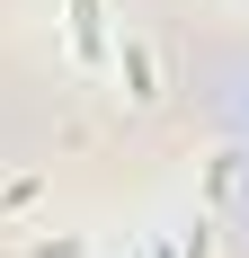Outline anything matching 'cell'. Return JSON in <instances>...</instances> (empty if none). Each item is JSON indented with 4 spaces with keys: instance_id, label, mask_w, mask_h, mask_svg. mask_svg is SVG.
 <instances>
[{
    "instance_id": "2",
    "label": "cell",
    "mask_w": 249,
    "mask_h": 258,
    "mask_svg": "<svg viewBox=\"0 0 249 258\" xmlns=\"http://www.w3.org/2000/svg\"><path fill=\"white\" fill-rule=\"evenodd\" d=\"M125 89H134V107L160 98V89H151V45H143V36H125Z\"/></svg>"
},
{
    "instance_id": "1",
    "label": "cell",
    "mask_w": 249,
    "mask_h": 258,
    "mask_svg": "<svg viewBox=\"0 0 249 258\" xmlns=\"http://www.w3.org/2000/svg\"><path fill=\"white\" fill-rule=\"evenodd\" d=\"M72 53H80V62H98V53H107V18H98V0H72Z\"/></svg>"
}]
</instances>
